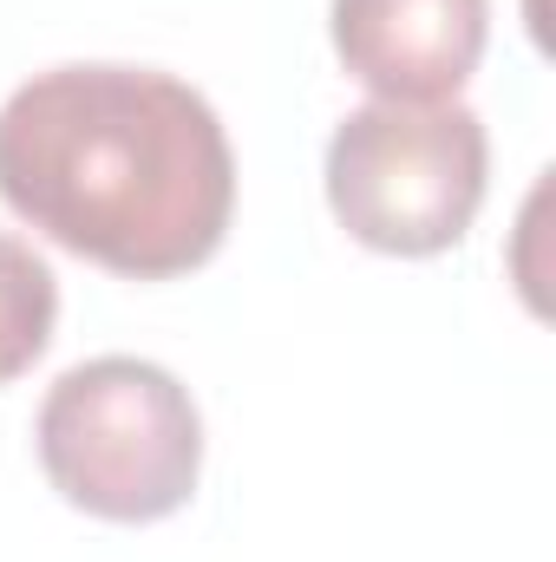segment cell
Here are the masks:
<instances>
[{"instance_id":"6da1fadb","label":"cell","mask_w":556,"mask_h":562,"mask_svg":"<svg viewBox=\"0 0 556 562\" xmlns=\"http://www.w3.org/2000/svg\"><path fill=\"white\" fill-rule=\"evenodd\" d=\"M0 203L112 276L170 281L223 249L236 150L157 66H53L0 105Z\"/></svg>"},{"instance_id":"7a4b0ae2","label":"cell","mask_w":556,"mask_h":562,"mask_svg":"<svg viewBox=\"0 0 556 562\" xmlns=\"http://www.w3.org/2000/svg\"><path fill=\"white\" fill-rule=\"evenodd\" d=\"M53 491L105 524H157L190 504L203 471V419L177 373L138 353L66 367L33 419Z\"/></svg>"},{"instance_id":"3957f363","label":"cell","mask_w":556,"mask_h":562,"mask_svg":"<svg viewBox=\"0 0 556 562\" xmlns=\"http://www.w3.org/2000/svg\"><path fill=\"white\" fill-rule=\"evenodd\" d=\"M491 177L485 119L458 99L347 112L327 138V210L380 256H438L465 243Z\"/></svg>"},{"instance_id":"277c9868","label":"cell","mask_w":556,"mask_h":562,"mask_svg":"<svg viewBox=\"0 0 556 562\" xmlns=\"http://www.w3.org/2000/svg\"><path fill=\"white\" fill-rule=\"evenodd\" d=\"M327 33L341 66L393 105H438L485 59L491 0H334Z\"/></svg>"},{"instance_id":"5b68a950","label":"cell","mask_w":556,"mask_h":562,"mask_svg":"<svg viewBox=\"0 0 556 562\" xmlns=\"http://www.w3.org/2000/svg\"><path fill=\"white\" fill-rule=\"evenodd\" d=\"M53 321H59V281H53V269L33 256V243L0 236V386L20 380L46 353Z\"/></svg>"}]
</instances>
